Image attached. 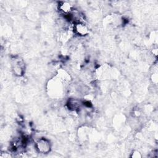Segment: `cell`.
Instances as JSON below:
<instances>
[{"mask_svg":"<svg viewBox=\"0 0 158 158\" xmlns=\"http://www.w3.org/2000/svg\"><path fill=\"white\" fill-rule=\"evenodd\" d=\"M75 30L80 35H85L88 33L87 27L84 24L81 23H78L75 25Z\"/></svg>","mask_w":158,"mask_h":158,"instance_id":"obj_2","label":"cell"},{"mask_svg":"<svg viewBox=\"0 0 158 158\" xmlns=\"http://www.w3.org/2000/svg\"><path fill=\"white\" fill-rule=\"evenodd\" d=\"M36 148L39 152L42 153H47L50 150V143L46 139H40L36 143Z\"/></svg>","mask_w":158,"mask_h":158,"instance_id":"obj_1","label":"cell"}]
</instances>
